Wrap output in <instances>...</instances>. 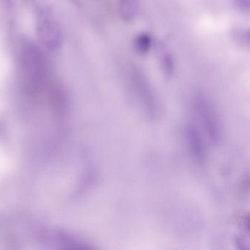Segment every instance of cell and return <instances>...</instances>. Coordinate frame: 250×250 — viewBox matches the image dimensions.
Returning <instances> with one entry per match:
<instances>
[{
	"instance_id": "obj_9",
	"label": "cell",
	"mask_w": 250,
	"mask_h": 250,
	"mask_svg": "<svg viewBox=\"0 0 250 250\" xmlns=\"http://www.w3.org/2000/svg\"><path fill=\"white\" fill-rule=\"evenodd\" d=\"M234 6L245 15H249L250 12V0H232Z\"/></svg>"
},
{
	"instance_id": "obj_2",
	"label": "cell",
	"mask_w": 250,
	"mask_h": 250,
	"mask_svg": "<svg viewBox=\"0 0 250 250\" xmlns=\"http://www.w3.org/2000/svg\"><path fill=\"white\" fill-rule=\"evenodd\" d=\"M37 30L39 38L47 49L56 50L61 47L62 35L58 21L47 11H42L38 17Z\"/></svg>"
},
{
	"instance_id": "obj_1",
	"label": "cell",
	"mask_w": 250,
	"mask_h": 250,
	"mask_svg": "<svg viewBox=\"0 0 250 250\" xmlns=\"http://www.w3.org/2000/svg\"><path fill=\"white\" fill-rule=\"evenodd\" d=\"M194 105L205 132L213 144H217L220 141L221 127L213 106L200 93L194 97Z\"/></svg>"
},
{
	"instance_id": "obj_3",
	"label": "cell",
	"mask_w": 250,
	"mask_h": 250,
	"mask_svg": "<svg viewBox=\"0 0 250 250\" xmlns=\"http://www.w3.org/2000/svg\"><path fill=\"white\" fill-rule=\"evenodd\" d=\"M131 82L136 95L147 115L151 118H156L159 110L157 101L150 84L143 73L140 72L138 69L131 70Z\"/></svg>"
},
{
	"instance_id": "obj_7",
	"label": "cell",
	"mask_w": 250,
	"mask_h": 250,
	"mask_svg": "<svg viewBox=\"0 0 250 250\" xmlns=\"http://www.w3.org/2000/svg\"><path fill=\"white\" fill-rule=\"evenodd\" d=\"M152 45V38L147 33H141L134 41V48L137 53L144 55L148 52Z\"/></svg>"
},
{
	"instance_id": "obj_4",
	"label": "cell",
	"mask_w": 250,
	"mask_h": 250,
	"mask_svg": "<svg viewBox=\"0 0 250 250\" xmlns=\"http://www.w3.org/2000/svg\"><path fill=\"white\" fill-rule=\"evenodd\" d=\"M187 137L188 148L193 159L197 163L202 165L206 159V148L201 134L194 124H188L187 128Z\"/></svg>"
},
{
	"instance_id": "obj_6",
	"label": "cell",
	"mask_w": 250,
	"mask_h": 250,
	"mask_svg": "<svg viewBox=\"0 0 250 250\" xmlns=\"http://www.w3.org/2000/svg\"><path fill=\"white\" fill-rule=\"evenodd\" d=\"M160 61L165 75L167 77H172L175 71V61L167 49H162L161 51Z\"/></svg>"
},
{
	"instance_id": "obj_8",
	"label": "cell",
	"mask_w": 250,
	"mask_h": 250,
	"mask_svg": "<svg viewBox=\"0 0 250 250\" xmlns=\"http://www.w3.org/2000/svg\"><path fill=\"white\" fill-rule=\"evenodd\" d=\"M232 39L238 46L243 48H250V30L245 27H238L232 31Z\"/></svg>"
},
{
	"instance_id": "obj_5",
	"label": "cell",
	"mask_w": 250,
	"mask_h": 250,
	"mask_svg": "<svg viewBox=\"0 0 250 250\" xmlns=\"http://www.w3.org/2000/svg\"><path fill=\"white\" fill-rule=\"evenodd\" d=\"M118 11L123 20L131 21L138 14L139 0H118Z\"/></svg>"
}]
</instances>
